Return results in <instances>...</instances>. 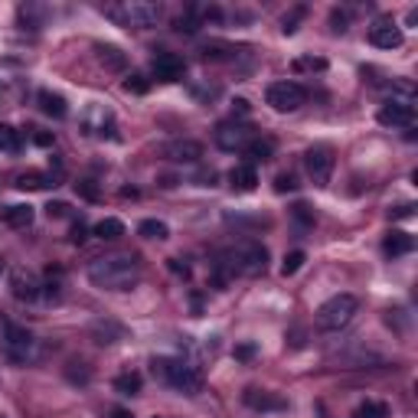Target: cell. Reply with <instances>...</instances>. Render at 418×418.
Listing matches in <instances>:
<instances>
[{"instance_id":"cell-30","label":"cell","mask_w":418,"mask_h":418,"mask_svg":"<svg viewBox=\"0 0 418 418\" xmlns=\"http://www.w3.org/2000/svg\"><path fill=\"white\" fill-rule=\"evenodd\" d=\"M304 262H308V255H304L301 248L288 252V255H284V262H281V274H284V278H291V274H298V272H301V265H304Z\"/></svg>"},{"instance_id":"cell-9","label":"cell","mask_w":418,"mask_h":418,"mask_svg":"<svg viewBox=\"0 0 418 418\" xmlns=\"http://www.w3.org/2000/svg\"><path fill=\"white\" fill-rule=\"evenodd\" d=\"M10 291H13V298L17 301H36L43 294V281H40V274L30 272V268H13L10 272Z\"/></svg>"},{"instance_id":"cell-44","label":"cell","mask_w":418,"mask_h":418,"mask_svg":"<svg viewBox=\"0 0 418 418\" xmlns=\"http://www.w3.org/2000/svg\"><path fill=\"white\" fill-rule=\"evenodd\" d=\"M232 111H236V115H248L252 108H248L245 98H236V102H232Z\"/></svg>"},{"instance_id":"cell-43","label":"cell","mask_w":418,"mask_h":418,"mask_svg":"<svg viewBox=\"0 0 418 418\" xmlns=\"http://www.w3.org/2000/svg\"><path fill=\"white\" fill-rule=\"evenodd\" d=\"M255 356V347L252 343H242V347H236V359H252Z\"/></svg>"},{"instance_id":"cell-5","label":"cell","mask_w":418,"mask_h":418,"mask_svg":"<svg viewBox=\"0 0 418 418\" xmlns=\"http://www.w3.org/2000/svg\"><path fill=\"white\" fill-rule=\"evenodd\" d=\"M105 13L124 26H154L161 20V4H151V0H124L118 7H105Z\"/></svg>"},{"instance_id":"cell-39","label":"cell","mask_w":418,"mask_h":418,"mask_svg":"<svg viewBox=\"0 0 418 418\" xmlns=\"http://www.w3.org/2000/svg\"><path fill=\"white\" fill-rule=\"evenodd\" d=\"M46 213H50V219H62V216H69V203H59V199H56V203L46 206Z\"/></svg>"},{"instance_id":"cell-3","label":"cell","mask_w":418,"mask_h":418,"mask_svg":"<svg viewBox=\"0 0 418 418\" xmlns=\"http://www.w3.org/2000/svg\"><path fill=\"white\" fill-rule=\"evenodd\" d=\"M226 265H229V272L242 274V278H258L268 268V248L262 242H239L236 248H229Z\"/></svg>"},{"instance_id":"cell-18","label":"cell","mask_w":418,"mask_h":418,"mask_svg":"<svg viewBox=\"0 0 418 418\" xmlns=\"http://www.w3.org/2000/svg\"><path fill=\"white\" fill-rule=\"evenodd\" d=\"M412 248H415V239H412L409 232H402V229H393L389 236H385V242H383V252H385L389 258L409 255Z\"/></svg>"},{"instance_id":"cell-14","label":"cell","mask_w":418,"mask_h":418,"mask_svg":"<svg viewBox=\"0 0 418 418\" xmlns=\"http://www.w3.org/2000/svg\"><path fill=\"white\" fill-rule=\"evenodd\" d=\"M369 43H373L376 50H399L402 30L395 23H389V20H383V23H376L373 30H369Z\"/></svg>"},{"instance_id":"cell-31","label":"cell","mask_w":418,"mask_h":418,"mask_svg":"<svg viewBox=\"0 0 418 418\" xmlns=\"http://www.w3.org/2000/svg\"><path fill=\"white\" fill-rule=\"evenodd\" d=\"M147 88H151V82H147V76H141V72H131V76L124 79V92H131V95H147Z\"/></svg>"},{"instance_id":"cell-27","label":"cell","mask_w":418,"mask_h":418,"mask_svg":"<svg viewBox=\"0 0 418 418\" xmlns=\"http://www.w3.org/2000/svg\"><path fill=\"white\" fill-rule=\"evenodd\" d=\"M20 131L10 128V124H0V154H17L20 151Z\"/></svg>"},{"instance_id":"cell-48","label":"cell","mask_w":418,"mask_h":418,"mask_svg":"<svg viewBox=\"0 0 418 418\" xmlns=\"http://www.w3.org/2000/svg\"><path fill=\"white\" fill-rule=\"evenodd\" d=\"M154 418H161V415H154Z\"/></svg>"},{"instance_id":"cell-7","label":"cell","mask_w":418,"mask_h":418,"mask_svg":"<svg viewBox=\"0 0 418 418\" xmlns=\"http://www.w3.org/2000/svg\"><path fill=\"white\" fill-rule=\"evenodd\" d=\"M333 163H337V157H333L330 144H314V147H308V154H304V170H308V177L314 180L317 187H327V183H330Z\"/></svg>"},{"instance_id":"cell-19","label":"cell","mask_w":418,"mask_h":418,"mask_svg":"<svg viewBox=\"0 0 418 418\" xmlns=\"http://www.w3.org/2000/svg\"><path fill=\"white\" fill-rule=\"evenodd\" d=\"M36 102H40V111H43V115H50V118H56V121H62L69 115L66 98L56 95V92H50V88H43V92L36 95Z\"/></svg>"},{"instance_id":"cell-38","label":"cell","mask_w":418,"mask_h":418,"mask_svg":"<svg viewBox=\"0 0 418 418\" xmlns=\"http://www.w3.org/2000/svg\"><path fill=\"white\" fill-rule=\"evenodd\" d=\"M69 239L76 242V245H82V242L88 239V226H86V222H76V226H72V236H69Z\"/></svg>"},{"instance_id":"cell-1","label":"cell","mask_w":418,"mask_h":418,"mask_svg":"<svg viewBox=\"0 0 418 418\" xmlns=\"http://www.w3.org/2000/svg\"><path fill=\"white\" fill-rule=\"evenodd\" d=\"M88 281L102 291H131L141 281V258L131 252L102 255L88 262Z\"/></svg>"},{"instance_id":"cell-47","label":"cell","mask_w":418,"mask_h":418,"mask_svg":"<svg viewBox=\"0 0 418 418\" xmlns=\"http://www.w3.org/2000/svg\"><path fill=\"white\" fill-rule=\"evenodd\" d=\"M0 272H4V262H0Z\"/></svg>"},{"instance_id":"cell-16","label":"cell","mask_w":418,"mask_h":418,"mask_svg":"<svg viewBox=\"0 0 418 418\" xmlns=\"http://www.w3.org/2000/svg\"><path fill=\"white\" fill-rule=\"evenodd\" d=\"M229 187L236 193H252L258 187V173L252 163H239V167H232L229 170Z\"/></svg>"},{"instance_id":"cell-45","label":"cell","mask_w":418,"mask_h":418,"mask_svg":"<svg viewBox=\"0 0 418 418\" xmlns=\"http://www.w3.org/2000/svg\"><path fill=\"white\" fill-rule=\"evenodd\" d=\"M170 272H177V274H187L190 268H187V265H180L177 258H170Z\"/></svg>"},{"instance_id":"cell-33","label":"cell","mask_w":418,"mask_h":418,"mask_svg":"<svg viewBox=\"0 0 418 418\" xmlns=\"http://www.w3.org/2000/svg\"><path fill=\"white\" fill-rule=\"evenodd\" d=\"M76 193L82 199H88V203H98V197H102V193H98V187H95V180H79Z\"/></svg>"},{"instance_id":"cell-24","label":"cell","mask_w":418,"mask_h":418,"mask_svg":"<svg viewBox=\"0 0 418 418\" xmlns=\"http://www.w3.org/2000/svg\"><path fill=\"white\" fill-rule=\"evenodd\" d=\"M95 50H98V59H102V66L105 69H111V72H121V69H124V52L118 50V46H105V43H98L95 46Z\"/></svg>"},{"instance_id":"cell-11","label":"cell","mask_w":418,"mask_h":418,"mask_svg":"<svg viewBox=\"0 0 418 418\" xmlns=\"http://www.w3.org/2000/svg\"><path fill=\"white\" fill-rule=\"evenodd\" d=\"M151 72L161 82H180V79L187 76V62L177 52H157L154 59H151Z\"/></svg>"},{"instance_id":"cell-46","label":"cell","mask_w":418,"mask_h":418,"mask_svg":"<svg viewBox=\"0 0 418 418\" xmlns=\"http://www.w3.org/2000/svg\"><path fill=\"white\" fill-rule=\"evenodd\" d=\"M111 418H134L128 409H111Z\"/></svg>"},{"instance_id":"cell-40","label":"cell","mask_w":418,"mask_h":418,"mask_svg":"<svg viewBox=\"0 0 418 418\" xmlns=\"http://www.w3.org/2000/svg\"><path fill=\"white\" fill-rule=\"evenodd\" d=\"M301 17H304V7H298V10H294V13H291V17H284V26H281V30H284V33H294V23H298V20Z\"/></svg>"},{"instance_id":"cell-37","label":"cell","mask_w":418,"mask_h":418,"mask_svg":"<svg viewBox=\"0 0 418 418\" xmlns=\"http://www.w3.org/2000/svg\"><path fill=\"white\" fill-rule=\"evenodd\" d=\"M330 30H333V33H347V13L333 10V13H330Z\"/></svg>"},{"instance_id":"cell-4","label":"cell","mask_w":418,"mask_h":418,"mask_svg":"<svg viewBox=\"0 0 418 418\" xmlns=\"http://www.w3.org/2000/svg\"><path fill=\"white\" fill-rule=\"evenodd\" d=\"M359 310V301L353 294H333L330 301H324L320 308H317V327L320 330H343V327L350 324L353 317Z\"/></svg>"},{"instance_id":"cell-20","label":"cell","mask_w":418,"mask_h":418,"mask_svg":"<svg viewBox=\"0 0 418 418\" xmlns=\"http://www.w3.org/2000/svg\"><path fill=\"white\" fill-rule=\"evenodd\" d=\"M245 405H252V409H262V412H281V409H288V402H284L281 395L258 393V389H245Z\"/></svg>"},{"instance_id":"cell-13","label":"cell","mask_w":418,"mask_h":418,"mask_svg":"<svg viewBox=\"0 0 418 418\" xmlns=\"http://www.w3.org/2000/svg\"><path fill=\"white\" fill-rule=\"evenodd\" d=\"M252 128H245V124H219L216 128V144L222 147V151H245V144L252 141Z\"/></svg>"},{"instance_id":"cell-35","label":"cell","mask_w":418,"mask_h":418,"mask_svg":"<svg viewBox=\"0 0 418 418\" xmlns=\"http://www.w3.org/2000/svg\"><path fill=\"white\" fill-rule=\"evenodd\" d=\"M304 69H317V72H324L327 59H314V56H308V59H294V72H304Z\"/></svg>"},{"instance_id":"cell-26","label":"cell","mask_w":418,"mask_h":418,"mask_svg":"<svg viewBox=\"0 0 418 418\" xmlns=\"http://www.w3.org/2000/svg\"><path fill=\"white\" fill-rule=\"evenodd\" d=\"M95 236H98V239H105V242H115V239H121V236H124V222L121 219H102L98 222V226H95Z\"/></svg>"},{"instance_id":"cell-10","label":"cell","mask_w":418,"mask_h":418,"mask_svg":"<svg viewBox=\"0 0 418 418\" xmlns=\"http://www.w3.org/2000/svg\"><path fill=\"white\" fill-rule=\"evenodd\" d=\"M157 154L163 161H173V163H197L203 157V144L199 141H187V137H180V141H167V144L157 147Z\"/></svg>"},{"instance_id":"cell-29","label":"cell","mask_w":418,"mask_h":418,"mask_svg":"<svg viewBox=\"0 0 418 418\" xmlns=\"http://www.w3.org/2000/svg\"><path fill=\"white\" fill-rule=\"evenodd\" d=\"M353 418H389V405H385V402H363V405L353 412Z\"/></svg>"},{"instance_id":"cell-22","label":"cell","mask_w":418,"mask_h":418,"mask_svg":"<svg viewBox=\"0 0 418 418\" xmlns=\"http://www.w3.org/2000/svg\"><path fill=\"white\" fill-rule=\"evenodd\" d=\"M242 154H245L252 163H265V161H272L274 144L268 141V137H252V141L245 144V151H242Z\"/></svg>"},{"instance_id":"cell-23","label":"cell","mask_w":418,"mask_h":418,"mask_svg":"<svg viewBox=\"0 0 418 418\" xmlns=\"http://www.w3.org/2000/svg\"><path fill=\"white\" fill-rule=\"evenodd\" d=\"M13 183H17L20 190H46V187H56V177L40 173V170H26V173H20Z\"/></svg>"},{"instance_id":"cell-17","label":"cell","mask_w":418,"mask_h":418,"mask_svg":"<svg viewBox=\"0 0 418 418\" xmlns=\"http://www.w3.org/2000/svg\"><path fill=\"white\" fill-rule=\"evenodd\" d=\"M92 337H95V343H102V347H111V343H118V340H124L128 337V330L121 324H115V320H95L92 324Z\"/></svg>"},{"instance_id":"cell-6","label":"cell","mask_w":418,"mask_h":418,"mask_svg":"<svg viewBox=\"0 0 418 418\" xmlns=\"http://www.w3.org/2000/svg\"><path fill=\"white\" fill-rule=\"evenodd\" d=\"M265 102L272 105L274 111H298L301 105L308 102V88L298 86V82H272L268 92H265Z\"/></svg>"},{"instance_id":"cell-21","label":"cell","mask_w":418,"mask_h":418,"mask_svg":"<svg viewBox=\"0 0 418 418\" xmlns=\"http://www.w3.org/2000/svg\"><path fill=\"white\" fill-rule=\"evenodd\" d=\"M33 206L30 203H13L4 209V222L7 226H13V229H26V226H33Z\"/></svg>"},{"instance_id":"cell-42","label":"cell","mask_w":418,"mask_h":418,"mask_svg":"<svg viewBox=\"0 0 418 418\" xmlns=\"http://www.w3.org/2000/svg\"><path fill=\"white\" fill-rule=\"evenodd\" d=\"M33 144H36V147H52V134H50V131H36V134H33Z\"/></svg>"},{"instance_id":"cell-32","label":"cell","mask_w":418,"mask_h":418,"mask_svg":"<svg viewBox=\"0 0 418 418\" xmlns=\"http://www.w3.org/2000/svg\"><path fill=\"white\" fill-rule=\"evenodd\" d=\"M232 46H226V43H206L203 46V56L206 59H232Z\"/></svg>"},{"instance_id":"cell-28","label":"cell","mask_w":418,"mask_h":418,"mask_svg":"<svg viewBox=\"0 0 418 418\" xmlns=\"http://www.w3.org/2000/svg\"><path fill=\"white\" fill-rule=\"evenodd\" d=\"M137 232H141L144 239H157V242H163L167 236H170L167 222H161V219H144L141 226H137Z\"/></svg>"},{"instance_id":"cell-36","label":"cell","mask_w":418,"mask_h":418,"mask_svg":"<svg viewBox=\"0 0 418 418\" xmlns=\"http://www.w3.org/2000/svg\"><path fill=\"white\" fill-rule=\"evenodd\" d=\"M274 190H278V193H291V190H298V183H294L291 173H278V177H274Z\"/></svg>"},{"instance_id":"cell-2","label":"cell","mask_w":418,"mask_h":418,"mask_svg":"<svg viewBox=\"0 0 418 418\" xmlns=\"http://www.w3.org/2000/svg\"><path fill=\"white\" fill-rule=\"evenodd\" d=\"M151 369H154V376L161 383L173 385V389H180V393H187V395H197L203 389V376L177 356H154Z\"/></svg>"},{"instance_id":"cell-12","label":"cell","mask_w":418,"mask_h":418,"mask_svg":"<svg viewBox=\"0 0 418 418\" xmlns=\"http://www.w3.org/2000/svg\"><path fill=\"white\" fill-rule=\"evenodd\" d=\"M376 121L383 128H412L415 124V108L405 102H389L376 111Z\"/></svg>"},{"instance_id":"cell-15","label":"cell","mask_w":418,"mask_h":418,"mask_svg":"<svg viewBox=\"0 0 418 418\" xmlns=\"http://www.w3.org/2000/svg\"><path fill=\"white\" fill-rule=\"evenodd\" d=\"M86 131L88 134H98V137H105V134L111 137V131H115V118H111V111L105 108V105H88Z\"/></svg>"},{"instance_id":"cell-41","label":"cell","mask_w":418,"mask_h":418,"mask_svg":"<svg viewBox=\"0 0 418 418\" xmlns=\"http://www.w3.org/2000/svg\"><path fill=\"white\" fill-rule=\"evenodd\" d=\"M389 216H393V219H409V216H415V206H412V203H405V206H395V209H393V213H389Z\"/></svg>"},{"instance_id":"cell-25","label":"cell","mask_w":418,"mask_h":418,"mask_svg":"<svg viewBox=\"0 0 418 418\" xmlns=\"http://www.w3.org/2000/svg\"><path fill=\"white\" fill-rule=\"evenodd\" d=\"M141 385H144L141 373H121V376H115V393H121V395H137V393H141Z\"/></svg>"},{"instance_id":"cell-8","label":"cell","mask_w":418,"mask_h":418,"mask_svg":"<svg viewBox=\"0 0 418 418\" xmlns=\"http://www.w3.org/2000/svg\"><path fill=\"white\" fill-rule=\"evenodd\" d=\"M0 343H4V353H7L13 363H26L30 353H33V333L20 324H4V333H0Z\"/></svg>"},{"instance_id":"cell-34","label":"cell","mask_w":418,"mask_h":418,"mask_svg":"<svg viewBox=\"0 0 418 418\" xmlns=\"http://www.w3.org/2000/svg\"><path fill=\"white\" fill-rule=\"evenodd\" d=\"M291 216L298 222H304V226H314V209H310L308 203H298V206H291Z\"/></svg>"}]
</instances>
